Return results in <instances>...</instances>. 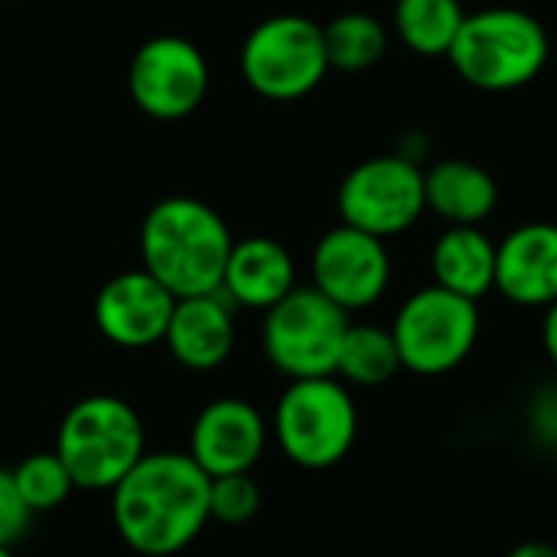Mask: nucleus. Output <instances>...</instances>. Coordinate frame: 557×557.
Instances as JSON below:
<instances>
[{
  "mask_svg": "<svg viewBox=\"0 0 557 557\" xmlns=\"http://www.w3.org/2000/svg\"><path fill=\"white\" fill-rule=\"evenodd\" d=\"M238 62L255 95L297 101L320 88L330 72L323 26L300 13L268 16L245 36Z\"/></svg>",
  "mask_w": 557,
  "mask_h": 557,
  "instance_id": "obj_8",
  "label": "nucleus"
},
{
  "mask_svg": "<svg viewBox=\"0 0 557 557\" xmlns=\"http://www.w3.org/2000/svg\"><path fill=\"white\" fill-rule=\"evenodd\" d=\"M343 225L382 242L408 232L428 212L424 170L405 153H382L356 163L336 193Z\"/></svg>",
  "mask_w": 557,
  "mask_h": 557,
  "instance_id": "obj_9",
  "label": "nucleus"
},
{
  "mask_svg": "<svg viewBox=\"0 0 557 557\" xmlns=\"http://www.w3.org/2000/svg\"><path fill=\"white\" fill-rule=\"evenodd\" d=\"M209 82L212 72L202 49L170 33L147 39L127 65V88L134 104L157 121L189 117L206 101Z\"/></svg>",
  "mask_w": 557,
  "mask_h": 557,
  "instance_id": "obj_10",
  "label": "nucleus"
},
{
  "mask_svg": "<svg viewBox=\"0 0 557 557\" xmlns=\"http://www.w3.org/2000/svg\"><path fill=\"white\" fill-rule=\"evenodd\" d=\"M111 522L137 555H180L209 525V476L189 454L147 450L111 490Z\"/></svg>",
  "mask_w": 557,
  "mask_h": 557,
  "instance_id": "obj_1",
  "label": "nucleus"
},
{
  "mask_svg": "<svg viewBox=\"0 0 557 557\" xmlns=\"http://www.w3.org/2000/svg\"><path fill=\"white\" fill-rule=\"evenodd\" d=\"M163 346L189 372L219 369L235 349V304L222 290L176 300Z\"/></svg>",
  "mask_w": 557,
  "mask_h": 557,
  "instance_id": "obj_15",
  "label": "nucleus"
},
{
  "mask_svg": "<svg viewBox=\"0 0 557 557\" xmlns=\"http://www.w3.org/2000/svg\"><path fill=\"white\" fill-rule=\"evenodd\" d=\"M434 284L480 304L496 290V242L483 225H447L431 248Z\"/></svg>",
  "mask_w": 557,
  "mask_h": 557,
  "instance_id": "obj_18",
  "label": "nucleus"
},
{
  "mask_svg": "<svg viewBox=\"0 0 557 557\" xmlns=\"http://www.w3.org/2000/svg\"><path fill=\"white\" fill-rule=\"evenodd\" d=\"M542 346H545V356H548V362L555 366V372H557V304L545 310V323H542Z\"/></svg>",
  "mask_w": 557,
  "mask_h": 557,
  "instance_id": "obj_26",
  "label": "nucleus"
},
{
  "mask_svg": "<svg viewBox=\"0 0 557 557\" xmlns=\"http://www.w3.org/2000/svg\"><path fill=\"white\" fill-rule=\"evenodd\" d=\"M271 424L245 398H215L209 401L189 431V457L196 467L212 476L251 473L268 450Z\"/></svg>",
  "mask_w": 557,
  "mask_h": 557,
  "instance_id": "obj_12",
  "label": "nucleus"
},
{
  "mask_svg": "<svg viewBox=\"0 0 557 557\" xmlns=\"http://www.w3.org/2000/svg\"><path fill=\"white\" fill-rule=\"evenodd\" d=\"M467 10L460 0H398L392 13V26L398 39L424 59H447Z\"/></svg>",
  "mask_w": 557,
  "mask_h": 557,
  "instance_id": "obj_20",
  "label": "nucleus"
},
{
  "mask_svg": "<svg viewBox=\"0 0 557 557\" xmlns=\"http://www.w3.org/2000/svg\"><path fill=\"white\" fill-rule=\"evenodd\" d=\"M310 277L326 300L346 313L375 307L392 284V255L388 245L375 235H366L352 225H336L313 245Z\"/></svg>",
  "mask_w": 557,
  "mask_h": 557,
  "instance_id": "obj_11",
  "label": "nucleus"
},
{
  "mask_svg": "<svg viewBox=\"0 0 557 557\" xmlns=\"http://www.w3.org/2000/svg\"><path fill=\"white\" fill-rule=\"evenodd\" d=\"M424 202L447 225H483L499 206V183L473 160H437L424 170Z\"/></svg>",
  "mask_w": 557,
  "mask_h": 557,
  "instance_id": "obj_17",
  "label": "nucleus"
},
{
  "mask_svg": "<svg viewBox=\"0 0 557 557\" xmlns=\"http://www.w3.org/2000/svg\"><path fill=\"white\" fill-rule=\"evenodd\" d=\"M496 294L525 310L557 304V222H525L496 242Z\"/></svg>",
  "mask_w": 557,
  "mask_h": 557,
  "instance_id": "obj_14",
  "label": "nucleus"
},
{
  "mask_svg": "<svg viewBox=\"0 0 557 557\" xmlns=\"http://www.w3.org/2000/svg\"><path fill=\"white\" fill-rule=\"evenodd\" d=\"M271 437L300 470H330L343 463L359 437V408L336 375L287 382L274 405Z\"/></svg>",
  "mask_w": 557,
  "mask_h": 557,
  "instance_id": "obj_5",
  "label": "nucleus"
},
{
  "mask_svg": "<svg viewBox=\"0 0 557 557\" xmlns=\"http://www.w3.org/2000/svg\"><path fill=\"white\" fill-rule=\"evenodd\" d=\"M388 330L395 336L401 369L437 379L460 369L473 356L483 333V317L480 304L428 284L405 297Z\"/></svg>",
  "mask_w": 557,
  "mask_h": 557,
  "instance_id": "obj_6",
  "label": "nucleus"
},
{
  "mask_svg": "<svg viewBox=\"0 0 557 557\" xmlns=\"http://www.w3.org/2000/svg\"><path fill=\"white\" fill-rule=\"evenodd\" d=\"M349 313L326 300L317 287H294L281 304L264 313L261 349L268 362L287 379H326L336 375V359Z\"/></svg>",
  "mask_w": 557,
  "mask_h": 557,
  "instance_id": "obj_7",
  "label": "nucleus"
},
{
  "mask_svg": "<svg viewBox=\"0 0 557 557\" xmlns=\"http://www.w3.org/2000/svg\"><path fill=\"white\" fill-rule=\"evenodd\" d=\"M261 509V486L251 473H228L209 480V519L222 525H245Z\"/></svg>",
  "mask_w": 557,
  "mask_h": 557,
  "instance_id": "obj_23",
  "label": "nucleus"
},
{
  "mask_svg": "<svg viewBox=\"0 0 557 557\" xmlns=\"http://www.w3.org/2000/svg\"><path fill=\"white\" fill-rule=\"evenodd\" d=\"M235 238L225 219L202 199L166 196L144 215L140 268L176 300L215 294Z\"/></svg>",
  "mask_w": 557,
  "mask_h": 557,
  "instance_id": "obj_2",
  "label": "nucleus"
},
{
  "mask_svg": "<svg viewBox=\"0 0 557 557\" xmlns=\"http://www.w3.org/2000/svg\"><path fill=\"white\" fill-rule=\"evenodd\" d=\"M10 473H13V483H16V490H20V496L33 516L59 509L75 493V483H72V476H69V470L55 450L29 454Z\"/></svg>",
  "mask_w": 557,
  "mask_h": 557,
  "instance_id": "obj_22",
  "label": "nucleus"
},
{
  "mask_svg": "<svg viewBox=\"0 0 557 557\" xmlns=\"http://www.w3.org/2000/svg\"><path fill=\"white\" fill-rule=\"evenodd\" d=\"M294 287H297V264L281 242L268 235H251L232 245L219 290L235 304V310L245 307V310L268 313Z\"/></svg>",
  "mask_w": 557,
  "mask_h": 557,
  "instance_id": "obj_16",
  "label": "nucleus"
},
{
  "mask_svg": "<svg viewBox=\"0 0 557 557\" xmlns=\"http://www.w3.org/2000/svg\"><path fill=\"white\" fill-rule=\"evenodd\" d=\"M0 3H16V0H0Z\"/></svg>",
  "mask_w": 557,
  "mask_h": 557,
  "instance_id": "obj_29",
  "label": "nucleus"
},
{
  "mask_svg": "<svg viewBox=\"0 0 557 557\" xmlns=\"http://www.w3.org/2000/svg\"><path fill=\"white\" fill-rule=\"evenodd\" d=\"M33 519L36 516L23 503L16 483H13V473L0 467V548H16L26 539Z\"/></svg>",
  "mask_w": 557,
  "mask_h": 557,
  "instance_id": "obj_24",
  "label": "nucleus"
},
{
  "mask_svg": "<svg viewBox=\"0 0 557 557\" xmlns=\"http://www.w3.org/2000/svg\"><path fill=\"white\" fill-rule=\"evenodd\" d=\"M173 307L176 297L144 268H134L101 284L91 317L108 343L121 349H147L163 343Z\"/></svg>",
  "mask_w": 557,
  "mask_h": 557,
  "instance_id": "obj_13",
  "label": "nucleus"
},
{
  "mask_svg": "<svg viewBox=\"0 0 557 557\" xmlns=\"http://www.w3.org/2000/svg\"><path fill=\"white\" fill-rule=\"evenodd\" d=\"M401 372V356L388 326L349 323L336 359V379L352 388L388 385Z\"/></svg>",
  "mask_w": 557,
  "mask_h": 557,
  "instance_id": "obj_19",
  "label": "nucleus"
},
{
  "mask_svg": "<svg viewBox=\"0 0 557 557\" xmlns=\"http://www.w3.org/2000/svg\"><path fill=\"white\" fill-rule=\"evenodd\" d=\"M525 424H529V434L535 437V444L557 454V379L532 395V401L525 408Z\"/></svg>",
  "mask_w": 557,
  "mask_h": 557,
  "instance_id": "obj_25",
  "label": "nucleus"
},
{
  "mask_svg": "<svg viewBox=\"0 0 557 557\" xmlns=\"http://www.w3.org/2000/svg\"><path fill=\"white\" fill-rule=\"evenodd\" d=\"M323 42H326V59L330 69L339 72H366L372 69L385 49H388V29L379 16L349 10L333 16L323 26Z\"/></svg>",
  "mask_w": 557,
  "mask_h": 557,
  "instance_id": "obj_21",
  "label": "nucleus"
},
{
  "mask_svg": "<svg viewBox=\"0 0 557 557\" xmlns=\"http://www.w3.org/2000/svg\"><path fill=\"white\" fill-rule=\"evenodd\" d=\"M0 557H16V555H13V548H0Z\"/></svg>",
  "mask_w": 557,
  "mask_h": 557,
  "instance_id": "obj_28",
  "label": "nucleus"
},
{
  "mask_svg": "<svg viewBox=\"0 0 557 557\" xmlns=\"http://www.w3.org/2000/svg\"><path fill=\"white\" fill-rule=\"evenodd\" d=\"M52 450L75 490L111 493L147 454L144 421L117 395H88L62 414Z\"/></svg>",
  "mask_w": 557,
  "mask_h": 557,
  "instance_id": "obj_4",
  "label": "nucleus"
},
{
  "mask_svg": "<svg viewBox=\"0 0 557 557\" xmlns=\"http://www.w3.org/2000/svg\"><path fill=\"white\" fill-rule=\"evenodd\" d=\"M552 39L545 23L519 7L467 13L447 59L454 72L480 91H516L532 85L548 65Z\"/></svg>",
  "mask_w": 557,
  "mask_h": 557,
  "instance_id": "obj_3",
  "label": "nucleus"
},
{
  "mask_svg": "<svg viewBox=\"0 0 557 557\" xmlns=\"http://www.w3.org/2000/svg\"><path fill=\"white\" fill-rule=\"evenodd\" d=\"M506 557H557V548L552 542H539V539H529V542H519Z\"/></svg>",
  "mask_w": 557,
  "mask_h": 557,
  "instance_id": "obj_27",
  "label": "nucleus"
}]
</instances>
